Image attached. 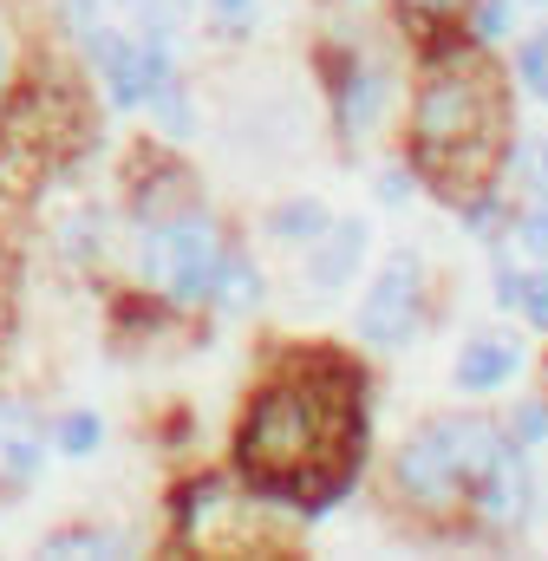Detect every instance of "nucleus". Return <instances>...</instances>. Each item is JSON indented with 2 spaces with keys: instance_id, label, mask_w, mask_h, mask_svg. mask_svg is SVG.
<instances>
[{
  "instance_id": "3",
  "label": "nucleus",
  "mask_w": 548,
  "mask_h": 561,
  "mask_svg": "<svg viewBox=\"0 0 548 561\" xmlns=\"http://www.w3.org/2000/svg\"><path fill=\"white\" fill-rule=\"evenodd\" d=\"M222 236L203 222V216H183V222H157L144 236V275L157 280L170 300H216V280H222Z\"/></svg>"
},
{
  "instance_id": "20",
  "label": "nucleus",
  "mask_w": 548,
  "mask_h": 561,
  "mask_svg": "<svg viewBox=\"0 0 548 561\" xmlns=\"http://www.w3.org/2000/svg\"><path fill=\"white\" fill-rule=\"evenodd\" d=\"M548 431V412H523V437H543Z\"/></svg>"
},
{
  "instance_id": "4",
  "label": "nucleus",
  "mask_w": 548,
  "mask_h": 561,
  "mask_svg": "<svg viewBox=\"0 0 548 561\" xmlns=\"http://www.w3.org/2000/svg\"><path fill=\"white\" fill-rule=\"evenodd\" d=\"M92 59L112 85L118 105H144L157 85H170V53H163V26H150L144 39L132 33H112V26H92Z\"/></svg>"
},
{
  "instance_id": "7",
  "label": "nucleus",
  "mask_w": 548,
  "mask_h": 561,
  "mask_svg": "<svg viewBox=\"0 0 548 561\" xmlns=\"http://www.w3.org/2000/svg\"><path fill=\"white\" fill-rule=\"evenodd\" d=\"M477 510L490 516V523H523L529 516V470H523V457L503 444L496 457H490V470L477 477Z\"/></svg>"
},
{
  "instance_id": "21",
  "label": "nucleus",
  "mask_w": 548,
  "mask_h": 561,
  "mask_svg": "<svg viewBox=\"0 0 548 561\" xmlns=\"http://www.w3.org/2000/svg\"><path fill=\"white\" fill-rule=\"evenodd\" d=\"M0 79H7V46H0Z\"/></svg>"
},
{
  "instance_id": "19",
  "label": "nucleus",
  "mask_w": 548,
  "mask_h": 561,
  "mask_svg": "<svg viewBox=\"0 0 548 561\" xmlns=\"http://www.w3.org/2000/svg\"><path fill=\"white\" fill-rule=\"evenodd\" d=\"M216 13H222V20H249V13H255V0H216Z\"/></svg>"
},
{
  "instance_id": "18",
  "label": "nucleus",
  "mask_w": 548,
  "mask_h": 561,
  "mask_svg": "<svg viewBox=\"0 0 548 561\" xmlns=\"http://www.w3.org/2000/svg\"><path fill=\"white\" fill-rule=\"evenodd\" d=\"M523 242H529L536 255H548V209H536V216H523Z\"/></svg>"
},
{
  "instance_id": "22",
  "label": "nucleus",
  "mask_w": 548,
  "mask_h": 561,
  "mask_svg": "<svg viewBox=\"0 0 548 561\" xmlns=\"http://www.w3.org/2000/svg\"><path fill=\"white\" fill-rule=\"evenodd\" d=\"M418 7H450V0H418Z\"/></svg>"
},
{
  "instance_id": "10",
  "label": "nucleus",
  "mask_w": 548,
  "mask_h": 561,
  "mask_svg": "<svg viewBox=\"0 0 548 561\" xmlns=\"http://www.w3.org/2000/svg\"><path fill=\"white\" fill-rule=\"evenodd\" d=\"M320 236H327V229H320ZM359 249H366V229H359V222H340V229H333V236L320 242V255H313V268H307V275H313V287H340V280L353 275V262H359Z\"/></svg>"
},
{
  "instance_id": "6",
  "label": "nucleus",
  "mask_w": 548,
  "mask_h": 561,
  "mask_svg": "<svg viewBox=\"0 0 548 561\" xmlns=\"http://www.w3.org/2000/svg\"><path fill=\"white\" fill-rule=\"evenodd\" d=\"M477 131V79H437L424 92V112H418V138L437 157L444 144H464Z\"/></svg>"
},
{
  "instance_id": "16",
  "label": "nucleus",
  "mask_w": 548,
  "mask_h": 561,
  "mask_svg": "<svg viewBox=\"0 0 548 561\" xmlns=\"http://www.w3.org/2000/svg\"><path fill=\"white\" fill-rule=\"evenodd\" d=\"M373 105H379V79H373V72H359V79L346 85V125H366V118H373Z\"/></svg>"
},
{
  "instance_id": "5",
  "label": "nucleus",
  "mask_w": 548,
  "mask_h": 561,
  "mask_svg": "<svg viewBox=\"0 0 548 561\" xmlns=\"http://www.w3.org/2000/svg\"><path fill=\"white\" fill-rule=\"evenodd\" d=\"M418 327V255H392L373 294L359 300V340L366 346H399Z\"/></svg>"
},
{
  "instance_id": "14",
  "label": "nucleus",
  "mask_w": 548,
  "mask_h": 561,
  "mask_svg": "<svg viewBox=\"0 0 548 561\" xmlns=\"http://www.w3.org/2000/svg\"><path fill=\"white\" fill-rule=\"evenodd\" d=\"M92 444H99V419L92 412H72V419L59 424V450L66 457H92Z\"/></svg>"
},
{
  "instance_id": "17",
  "label": "nucleus",
  "mask_w": 548,
  "mask_h": 561,
  "mask_svg": "<svg viewBox=\"0 0 548 561\" xmlns=\"http://www.w3.org/2000/svg\"><path fill=\"white\" fill-rule=\"evenodd\" d=\"M503 26H510V0H483L477 7V39H496Z\"/></svg>"
},
{
  "instance_id": "2",
  "label": "nucleus",
  "mask_w": 548,
  "mask_h": 561,
  "mask_svg": "<svg viewBox=\"0 0 548 561\" xmlns=\"http://www.w3.org/2000/svg\"><path fill=\"white\" fill-rule=\"evenodd\" d=\"M496 450H503V431H490L483 419H437L399 450V483L418 503H450V496L477 490V477L490 470Z\"/></svg>"
},
{
  "instance_id": "15",
  "label": "nucleus",
  "mask_w": 548,
  "mask_h": 561,
  "mask_svg": "<svg viewBox=\"0 0 548 561\" xmlns=\"http://www.w3.org/2000/svg\"><path fill=\"white\" fill-rule=\"evenodd\" d=\"M523 85H529L536 99H548V33H536V39L523 46Z\"/></svg>"
},
{
  "instance_id": "13",
  "label": "nucleus",
  "mask_w": 548,
  "mask_h": 561,
  "mask_svg": "<svg viewBox=\"0 0 548 561\" xmlns=\"http://www.w3.org/2000/svg\"><path fill=\"white\" fill-rule=\"evenodd\" d=\"M327 229V209L320 203H287V209H274V236H300V242H313Z\"/></svg>"
},
{
  "instance_id": "11",
  "label": "nucleus",
  "mask_w": 548,
  "mask_h": 561,
  "mask_svg": "<svg viewBox=\"0 0 548 561\" xmlns=\"http://www.w3.org/2000/svg\"><path fill=\"white\" fill-rule=\"evenodd\" d=\"M503 300L523 307V313L548 333V275H510V268H503Z\"/></svg>"
},
{
  "instance_id": "1",
  "label": "nucleus",
  "mask_w": 548,
  "mask_h": 561,
  "mask_svg": "<svg viewBox=\"0 0 548 561\" xmlns=\"http://www.w3.org/2000/svg\"><path fill=\"white\" fill-rule=\"evenodd\" d=\"M359 457V405L346 386H274L242 424V470L294 503H320Z\"/></svg>"
},
{
  "instance_id": "8",
  "label": "nucleus",
  "mask_w": 548,
  "mask_h": 561,
  "mask_svg": "<svg viewBox=\"0 0 548 561\" xmlns=\"http://www.w3.org/2000/svg\"><path fill=\"white\" fill-rule=\"evenodd\" d=\"M516 366H523V353H516L510 340H470L464 359H457V386H464V392H490V386H503Z\"/></svg>"
},
{
  "instance_id": "12",
  "label": "nucleus",
  "mask_w": 548,
  "mask_h": 561,
  "mask_svg": "<svg viewBox=\"0 0 548 561\" xmlns=\"http://www.w3.org/2000/svg\"><path fill=\"white\" fill-rule=\"evenodd\" d=\"M216 300H222V307H249V300H262V275H255L249 262L229 255V262H222V280H216Z\"/></svg>"
},
{
  "instance_id": "9",
  "label": "nucleus",
  "mask_w": 548,
  "mask_h": 561,
  "mask_svg": "<svg viewBox=\"0 0 548 561\" xmlns=\"http://www.w3.org/2000/svg\"><path fill=\"white\" fill-rule=\"evenodd\" d=\"M39 437H33V424L20 419L13 405H0V483H26L33 470H39Z\"/></svg>"
}]
</instances>
